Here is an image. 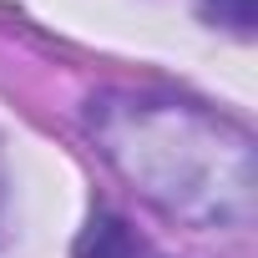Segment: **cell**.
I'll return each mask as SVG.
<instances>
[{
	"mask_svg": "<svg viewBox=\"0 0 258 258\" xmlns=\"http://www.w3.org/2000/svg\"><path fill=\"white\" fill-rule=\"evenodd\" d=\"M203 11H208L218 26H233L238 36L253 31V0H203Z\"/></svg>",
	"mask_w": 258,
	"mask_h": 258,
	"instance_id": "cell-1",
	"label": "cell"
}]
</instances>
